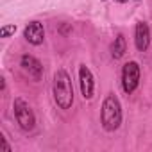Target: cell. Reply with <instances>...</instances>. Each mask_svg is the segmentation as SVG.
I'll use <instances>...</instances> for the list:
<instances>
[{"label":"cell","instance_id":"cell-1","mask_svg":"<svg viewBox=\"0 0 152 152\" xmlns=\"http://www.w3.org/2000/svg\"><path fill=\"white\" fill-rule=\"evenodd\" d=\"M52 91H54V100L61 109H70L73 104V86H72V79L66 73V70H57L54 73V84H52Z\"/></svg>","mask_w":152,"mask_h":152},{"label":"cell","instance_id":"cell-2","mask_svg":"<svg viewBox=\"0 0 152 152\" xmlns=\"http://www.w3.org/2000/svg\"><path fill=\"white\" fill-rule=\"evenodd\" d=\"M100 122H102V127L107 132H113L120 127V124H122V106H120V100L116 99V95L109 93L104 99L102 109H100Z\"/></svg>","mask_w":152,"mask_h":152},{"label":"cell","instance_id":"cell-3","mask_svg":"<svg viewBox=\"0 0 152 152\" xmlns=\"http://www.w3.org/2000/svg\"><path fill=\"white\" fill-rule=\"evenodd\" d=\"M15 116L18 125L23 131H32L36 125V116L34 111L31 109V106L23 100V99H15Z\"/></svg>","mask_w":152,"mask_h":152},{"label":"cell","instance_id":"cell-4","mask_svg":"<svg viewBox=\"0 0 152 152\" xmlns=\"http://www.w3.org/2000/svg\"><path fill=\"white\" fill-rule=\"evenodd\" d=\"M140 84V64L136 61H129L122 68V88L127 95H131Z\"/></svg>","mask_w":152,"mask_h":152},{"label":"cell","instance_id":"cell-5","mask_svg":"<svg viewBox=\"0 0 152 152\" xmlns=\"http://www.w3.org/2000/svg\"><path fill=\"white\" fill-rule=\"evenodd\" d=\"M79 84H81V93L86 100H90L93 97L95 91V81H93V73L86 64L79 66Z\"/></svg>","mask_w":152,"mask_h":152},{"label":"cell","instance_id":"cell-6","mask_svg":"<svg viewBox=\"0 0 152 152\" xmlns=\"http://www.w3.org/2000/svg\"><path fill=\"white\" fill-rule=\"evenodd\" d=\"M20 66L23 68V72L29 75L31 79H34V81H39V79H41V75H43V66H41V63H39L34 56H29V54L22 56Z\"/></svg>","mask_w":152,"mask_h":152},{"label":"cell","instance_id":"cell-7","mask_svg":"<svg viewBox=\"0 0 152 152\" xmlns=\"http://www.w3.org/2000/svg\"><path fill=\"white\" fill-rule=\"evenodd\" d=\"M23 36L31 45H41L45 39V31L39 22H29L23 29Z\"/></svg>","mask_w":152,"mask_h":152},{"label":"cell","instance_id":"cell-8","mask_svg":"<svg viewBox=\"0 0 152 152\" xmlns=\"http://www.w3.org/2000/svg\"><path fill=\"white\" fill-rule=\"evenodd\" d=\"M134 43L136 48L140 52H145L150 45V29L145 22H138L136 23V31H134Z\"/></svg>","mask_w":152,"mask_h":152},{"label":"cell","instance_id":"cell-9","mask_svg":"<svg viewBox=\"0 0 152 152\" xmlns=\"http://www.w3.org/2000/svg\"><path fill=\"white\" fill-rule=\"evenodd\" d=\"M111 56L115 57V59H120V57H124V54L127 52V41H125V38H124V34H118L116 38H115V41L111 43Z\"/></svg>","mask_w":152,"mask_h":152},{"label":"cell","instance_id":"cell-10","mask_svg":"<svg viewBox=\"0 0 152 152\" xmlns=\"http://www.w3.org/2000/svg\"><path fill=\"white\" fill-rule=\"evenodd\" d=\"M15 32H16V25H4L0 29V38H9Z\"/></svg>","mask_w":152,"mask_h":152},{"label":"cell","instance_id":"cell-11","mask_svg":"<svg viewBox=\"0 0 152 152\" xmlns=\"http://www.w3.org/2000/svg\"><path fill=\"white\" fill-rule=\"evenodd\" d=\"M0 148H2L4 152H11V147H9V143L6 141L4 134H0Z\"/></svg>","mask_w":152,"mask_h":152},{"label":"cell","instance_id":"cell-12","mask_svg":"<svg viewBox=\"0 0 152 152\" xmlns=\"http://www.w3.org/2000/svg\"><path fill=\"white\" fill-rule=\"evenodd\" d=\"M118 2H129V0H118Z\"/></svg>","mask_w":152,"mask_h":152}]
</instances>
